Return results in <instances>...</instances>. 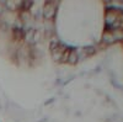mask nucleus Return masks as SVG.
<instances>
[{
    "instance_id": "obj_1",
    "label": "nucleus",
    "mask_w": 123,
    "mask_h": 122,
    "mask_svg": "<svg viewBox=\"0 0 123 122\" xmlns=\"http://www.w3.org/2000/svg\"><path fill=\"white\" fill-rule=\"evenodd\" d=\"M65 51H67V48L63 45H60V43H58L57 46L50 47V53H52V57H53L54 60H58V62L62 60V57H63V54L65 53Z\"/></svg>"
},
{
    "instance_id": "obj_7",
    "label": "nucleus",
    "mask_w": 123,
    "mask_h": 122,
    "mask_svg": "<svg viewBox=\"0 0 123 122\" xmlns=\"http://www.w3.org/2000/svg\"><path fill=\"white\" fill-rule=\"evenodd\" d=\"M84 52H85V54L86 56H92V54H94L95 52H96V48L95 47H85L84 48Z\"/></svg>"
},
{
    "instance_id": "obj_2",
    "label": "nucleus",
    "mask_w": 123,
    "mask_h": 122,
    "mask_svg": "<svg viewBox=\"0 0 123 122\" xmlns=\"http://www.w3.org/2000/svg\"><path fill=\"white\" fill-rule=\"evenodd\" d=\"M55 5L54 3H47L43 7V15L47 20H50L55 16Z\"/></svg>"
},
{
    "instance_id": "obj_3",
    "label": "nucleus",
    "mask_w": 123,
    "mask_h": 122,
    "mask_svg": "<svg viewBox=\"0 0 123 122\" xmlns=\"http://www.w3.org/2000/svg\"><path fill=\"white\" fill-rule=\"evenodd\" d=\"M78 59H79V54L75 49H71L69 51V54H68V60L67 62L70 63V64H76L78 62Z\"/></svg>"
},
{
    "instance_id": "obj_4",
    "label": "nucleus",
    "mask_w": 123,
    "mask_h": 122,
    "mask_svg": "<svg viewBox=\"0 0 123 122\" xmlns=\"http://www.w3.org/2000/svg\"><path fill=\"white\" fill-rule=\"evenodd\" d=\"M12 33H14V38H15L16 41H21V39H24V37H25V32L22 31L21 28H15L14 31H12Z\"/></svg>"
},
{
    "instance_id": "obj_5",
    "label": "nucleus",
    "mask_w": 123,
    "mask_h": 122,
    "mask_svg": "<svg viewBox=\"0 0 123 122\" xmlns=\"http://www.w3.org/2000/svg\"><path fill=\"white\" fill-rule=\"evenodd\" d=\"M111 33H112V37H113L115 41H121V39H123V31H122L121 28L113 30Z\"/></svg>"
},
{
    "instance_id": "obj_6",
    "label": "nucleus",
    "mask_w": 123,
    "mask_h": 122,
    "mask_svg": "<svg viewBox=\"0 0 123 122\" xmlns=\"http://www.w3.org/2000/svg\"><path fill=\"white\" fill-rule=\"evenodd\" d=\"M104 42H105L106 45H110V43H112V42H115V39H113V37H112V33H111V32H106V33L104 35Z\"/></svg>"
}]
</instances>
